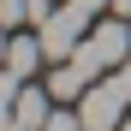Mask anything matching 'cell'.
Returning a JSON list of instances; mask_svg holds the SVG:
<instances>
[{
    "label": "cell",
    "instance_id": "obj_10",
    "mask_svg": "<svg viewBox=\"0 0 131 131\" xmlns=\"http://www.w3.org/2000/svg\"><path fill=\"white\" fill-rule=\"evenodd\" d=\"M113 12H119V18H131V0H113Z\"/></svg>",
    "mask_w": 131,
    "mask_h": 131
},
{
    "label": "cell",
    "instance_id": "obj_4",
    "mask_svg": "<svg viewBox=\"0 0 131 131\" xmlns=\"http://www.w3.org/2000/svg\"><path fill=\"white\" fill-rule=\"evenodd\" d=\"M48 101H54V90H42V83H24V90H18V101L0 113V131H42V125H48V113H54Z\"/></svg>",
    "mask_w": 131,
    "mask_h": 131
},
{
    "label": "cell",
    "instance_id": "obj_3",
    "mask_svg": "<svg viewBox=\"0 0 131 131\" xmlns=\"http://www.w3.org/2000/svg\"><path fill=\"white\" fill-rule=\"evenodd\" d=\"M125 101H131V95L119 90L113 78H107V83L95 78L90 90L78 95V113H83V131H119V125H125Z\"/></svg>",
    "mask_w": 131,
    "mask_h": 131
},
{
    "label": "cell",
    "instance_id": "obj_12",
    "mask_svg": "<svg viewBox=\"0 0 131 131\" xmlns=\"http://www.w3.org/2000/svg\"><path fill=\"white\" fill-rule=\"evenodd\" d=\"M119 131H131V119H125V125H119Z\"/></svg>",
    "mask_w": 131,
    "mask_h": 131
},
{
    "label": "cell",
    "instance_id": "obj_6",
    "mask_svg": "<svg viewBox=\"0 0 131 131\" xmlns=\"http://www.w3.org/2000/svg\"><path fill=\"white\" fill-rule=\"evenodd\" d=\"M42 60H48L42 36H24V30H12V36H6V66H12L18 78H30V72H36Z\"/></svg>",
    "mask_w": 131,
    "mask_h": 131
},
{
    "label": "cell",
    "instance_id": "obj_11",
    "mask_svg": "<svg viewBox=\"0 0 131 131\" xmlns=\"http://www.w3.org/2000/svg\"><path fill=\"white\" fill-rule=\"evenodd\" d=\"M83 6H90V12H101V6H113V0H83Z\"/></svg>",
    "mask_w": 131,
    "mask_h": 131
},
{
    "label": "cell",
    "instance_id": "obj_1",
    "mask_svg": "<svg viewBox=\"0 0 131 131\" xmlns=\"http://www.w3.org/2000/svg\"><path fill=\"white\" fill-rule=\"evenodd\" d=\"M131 54V18H107V24H95V36H83V48L72 54L90 78H101V72H113V66Z\"/></svg>",
    "mask_w": 131,
    "mask_h": 131
},
{
    "label": "cell",
    "instance_id": "obj_7",
    "mask_svg": "<svg viewBox=\"0 0 131 131\" xmlns=\"http://www.w3.org/2000/svg\"><path fill=\"white\" fill-rule=\"evenodd\" d=\"M0 18H6V30H24L30 24V0H0Z\"/></svg>",
    "mask_w": 131,
    "mask_h": 131
},
{
    "label": "cell",
    "instance_id": "obj_9",
    "mask_svg": "<svg viewBox=\"0 0 131 131\" xmlns=\"http://www.w3.org/2000/svg\"><path fill=\"white\" fill-rule=\"evenodd\" d=\"M107 78H113V83H119V90L131 95V54H125V60H119V66H113V72H107Z\"/></svg>",
    "mask_w": 131,
    "mask_h": 131
},
{
    "label": "cell",
    "instance_id": "obj_8",
    "mask_svg": "<svg viewBox=\"0 0 131 131\" xmlns=\"http://www.w3.org/2000/svg\"><path fill=\"white\" fill-rule=\"evenodd\" d=\"M42 131H83V113H66V107H54Z\"/></svg>",
    "mask_w": 131,
    "mask_h": 131
},
{
    "label": "cell",
    "instance_id": "obj_5",
    "mask_svg": "<svg viewBox=\"0 0 131 131\" xmlns=\"http://www.w3.org/2000/svg\"><path fill=\"white\" fill-rule=\"evenodd\" d=\"M90 83H95V78L83 72L78 60H54V72H48V90H54V101H78Z\"/></svg>",
    "mask_w": 131,
    "mask_h": 131
},
{
    "label": "cell",
    "instance_id": "obj_2",
    "mask_svg": "<svg viewBox=\"0 0 131 131\" xmlns=\"http://www.w3.org/2000/svg\"><path fill=\"white\" fill-rule=\"evenodd\" d=\"M83 30H90V6H83V0H60L54 18L36 36H42V48H48V60H72L83 48Z\"/></svg>",
    "mask_w": 131,
    "mask_h": 131
}]
</instances>
